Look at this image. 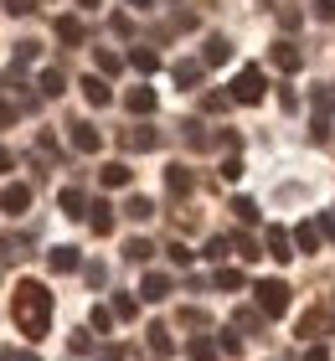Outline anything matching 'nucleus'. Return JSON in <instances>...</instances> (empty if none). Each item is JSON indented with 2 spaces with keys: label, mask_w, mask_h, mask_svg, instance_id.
Returning <instances> with one entry per match:
<instances>
[{
  "label": "nucleus",
  "mask_w": 335,
  "mask_h": 361,
  "mask_svg": "<svg viewBox=\"0 0 335 361\" xmlns=\"http://www.w3.org/2000/svg\"><path fill=\"white\" fill-rule=\"evenodd\" d=\"M11 320H16V331H21L26 341H42V336H47V325H52V294H47V284H37V279L16 284Z\"/></svg>",
  "instance_id": "f257e3e1"
},
{
  "label": "nucleus",
  "mask_w": 335,
  "mask_h": 361,
  "mask_svg": "<svg viewBox=\"0 0 335 361\" xmlns=\"http://www.w3.org/2000/svg\"><path fill=\"white\" fill-rule=\"evenodd\" d=\"M253 294H258V310H263V315H274V320L289 310V284H284V279H263Z\"/></svg>",
  "instance_id": "f03ea898"
},
{
  "label": "nucleus",
  "mask_w": 335,
  "mask_h": 361,
  "mask_svg": "<svg viewBox=\"0 0 335 361\" xmlns=\"http://www.w3.org/2000/svg\"><path fill=\"white\" fill-rule=\"evenodd\" d=\"M263 73L258 68H243L238 78H232V104H258V98H263Z\"/></svg>",
  "instance_id": "7ed1b4c3"
},
{
  "label": "nucleus",
  "mask_w": 335,
  "mask_h": 361,
  "mask_svg": "<svg viewBox=\"0 0 335 361\" xmlns=\"http://www.w3.org/2000/svg\"><path fill=\"white\" fill-rule=\"evenodd\" d=\"M274 68H284V73H299V68H305V52H299L294 42H274Z\"/></svg>",
  "instance_id": "20e7f679"
},
{
  "label": "nucleus",
  "mask_w": 335,
  "mask_h": 361,
  "mask_svg": "<svg viewBox=\"0 0 335 361\" xmlns=\"http://www.w3.org/2000/svg\"><path fill=\"white\" fill-rule=\"evenodd\" d=\"M31 207V186H6L0 191V212H11V217H21Z\"/></svg>",
  "instance_id": "39448f33"
},
{
  "label": "nucleus",
  "mask_w": 335,
  "mask_h": 361,
  "mask_svg": "<svg viewBox=\"0 0 335 361\" xmlns=\"http://www.w3.org/2000/svg\"><path fill=\"white\" fill-rule=\"evenodd\" d=\"M160 145V135L150 124H134V129H124V150H155Z\"/></svg>",
  "instance_id": "423d86ee"
},
{
  "label": "nucleus",
  "mask_w": 335,
  "mask_h": 361,
  "mask_svg": "<svg viewBox=\"0 0 335 361\" xmlns=\"http://www.w3.org/2000/svg\"><path fill=\"white\" fill-rule=\"evenodd\" d=\"M165 294H171V279H165V274H145V284H140V300H150V305H160Z\"/></svg>",
  "instance_id": "0eeeda50"
},
{
  "label": "nucleus",
  "mask_w": 335,
  "mask_h": 361,
  "mask_svg": "<svg viewBox=\"0 0 335 361\" xmlns=\"http://www.w3.org/2000/svg\"><path fill=\"white\" fill-rule=\"evenodd\" d=\"M83 98H88V104H93V109H104V104H109V98H114V88H109V83H104V78H98V73H93V78H83Z\"/></svg>",
  "instance_id": "6e6552de"
},
{
  "label": "nucleus",
  "mask_w": 335,
  "mask_h": 361,
  "mask_svg": "<svg viewBox=\"0 0 335 361\" xmlns=\"http://www.w3.org/2000/svg\"><path fill=\"white\" fill-rule=\"evenodd\" d=\"M73 145H78V150H83V155H93V150H98V145H104V135H98V129H93V124H83V119H78V124H73Z\"/></svg>",
  "instance_id": "1a4fd4ad"
},
{
  "label": "nucleus",
  "mask_w": 335,
  "mask_h": 361,
  "mask_svg": "<svg viewBox=\"0 0 335 361\" xmlns=\"http://www.w3.org/2000/svg\"><path fill=\"white\" fill-rule=\"evenodd\" d=\"M78 264H83L78 248H52V253H47V269H52V274H73Z\"/></svg>",
  "instance_id": "9d476101"
},
{
  "label": "nucleus",
  "mask_w": 335,
  "mask_h": 361,
  "mask_svg": "<svg viewBox=\"0 0 335 361\" xmlns=\"http://www.w3.org/2000/svg\"><path fill=\"white\" fill-rule=\"evenodd\" d=\"M124 104H129V114H155V88H129Z\"/></svg>",
  "instance_id": "9b49d317"
},
{
  "label": "nucleus",
  "mask_w": 335,
  "mask_h": 361,
  "mask_svg": "<svg viewBox=\"0 0 335 361\" xmlns=\"http://www.w3.org/2000/svg\"><path fill=\"white\" fill-rule=\"evenodd\" d=\"M129 166H124V160H109V166L104 171H98V180H104V186H114V191H119V186H129Z\"/></svg>",
  "instance_id": "f8f14e48"
},
{
  "label": "nucleus",
  "mask_w": 335,
  "mask_h": 361,
  "mask_svg": "<svg viewBox=\"0 0 335 361\" xmlns=\"http://www.w3.org/2000/svg\"><path fill=\"white\" fill-rule=\"evenodd\" d=\"M88 212H93V217H88V222H93V233H98V238H109V233H114V207H109V202H93Z\"/></svg>",
  "instance_id": "ddd939ff"
},
{
  "label": "nucleus",
  "mask_w": 335,
  "mask_h": 361,
  "mask_svg": "<svg viewBox=\"0 0 335 361\" xmlns=\"http://www.w3.org/2000/svg\"><path fill=\"white\" fill-rule=\"evenodd\" d=\"M268 258H279V264H289V233H284V227H268Z\"/></svg>",
  "instance_id": "4468645a"
},
{
  "label": "nucleus",
  "mask_w": 335,
  "mask_h": 361,
  "mask_svg": "<svg viewBox=\"0 0 335 361\" xmlns=\"http://www.w3.org/2000/svg\"><path fill=\"white\" fill-rule=\"evenodd\" d=\"M294 243H299V253H320V227H315V222H299V227H294Z\"/></svg>",
  "instance_id": "2eb2a0df"
},
{
  "label": "nucleus",
  "mask_w": 335,
  "mask_h": 361,
  "mask_svg": "<svg viewBox=\"0 0 335 361\" xmlns=\"http://www.w3.org/2000/svg\"><path fill=\"white\" fill-rule=\"evenodd\" d=\"M124 217H129V222H150V217H155V202H150V196H129V202H124Z\"/></svg>",
  "instance_id": "dca6fc26"
},
{
  "label": "nucleus",
  "mask_w": 335,
  "mask_h": 361,
  "mask_svg": "<svg viewBox=\"0 0 335 361\" xmlns=\"http://www.w3.org/2000/svg\"><path fill=\"white\" fill-rule=\"evenodd\" d=\"M165 186H171V196H191V171L171 166V171H165Z\"/></svg>",
  "instance_id": "f3484780"
},
{
  "label": "nucleus",
  "mask_w": 335,
  "mask_h": 361,
  "mask_svg": "<svg viewBox=\"0 0 335 361\" xmlns=\"http://www.w3.org/2000/svg\"><path fill=\"white\" fill-rule=\"evenodd\" d=\"M232 57V42L227 37H207V52H201V62H212V68H217V62H227Z\"/></svg>",
  "instance_id": "a211bd4d"
},
{
  "label": "nucleus",
  "mask_w": 335,
  "mask_h": 361,
  "mask_svg": "<svg viewBox=\"0 0 335 361\" xmlns=\"http://www.w3.org/2000/svg\"><path fill=\"white\" fill-rule=\"evenodd\" d=\"M171 78H176L181 88H196V83H201V62H176Z\"/></svg>",
  "instance_id": "6ab92c4d"
},
{
  "label": "nucleus",
  "mask_w": 335,
  "mask_h": 361,
  "mask_svg": "<svg viewBox=\"0 0 335 361\" xmlns=\"http://www.w3.org/2000/svg\"><path fill=\"white\" fill-rule=\"evenodd\" d=\"M217 351H222V346H217V341H207V336H196L191 346H186L191 361H217Z\"/></svg>",
  "instance_id": "aec40b11"
},
{
  "label": "nucleus",
  "mask_w": 335,
  "mask_h": 361,
  "mask_svg": "<svg viewBox=\"0 0 335 361\" xmlns=\"http://www.w3.org/2000/svg\"><path fill=\"white\" fill-rule=\"evenodd\" d=\"M57 37H62L67 47H78V42H83V21H78V16H62V21H57Z\"/></svg>",
  "instance_id": "412c9836"
},
{
  "label": "nucleus",
  "mask_w": 335,
  "mask_h": 361,
  "mask_svg": "<svg viewBox=\"0 0 335 361\" xmlns=\"http://www.w3.org/2000/svg\"><path fill=\"white\" fill-rule=\"evenodd\" d=\"M171 346H176L171 331H165V325H150V351H155V356H171Z\"/></svg>",
  "instance_id": "4be33fe9"
},
{
  "label": "nucleus",
  "mask_w": 335,
  "mask_h": 361,
  "mask_svg": "<svg viewBox=\"0 0 335 361\" xmlns=\"http://www.w3.org/2000/svg\"><path fill=\"white\" fill-rule=\"evenodd\" d=\"M57 202H62V212H67V217H83V207H88V202H83V191H78V186H67V191L57 196Z\"/></svg>",
  "instance_id": "5701e85b"
},
{
  "label": "nucleus",
  "mask_w": 335,
  "mask_h": 361,
  "mask_svg": "<svg viewBox=\"0 0 335 361\" xmlns=\"http://www.w3.org/2000/svg\"><path fill=\"white\" fill-rule=\"evenodd\" d=\"M150 253H155V248H150L145 238H129V243H124V258H129V264H150Z\"/></svg>",
  "instance_id": "b1692460"
},
{
  "label": "nucleus",
  "mask_w": 335,
  "mask_h": 361,
  "mask_svg": "<svg viewBox=\"0 0 335 361\" xmlns=\"http://www.w3.org/2000/svg\"><path fill=\"white\" fill-rule=\"evenodd\" d=\"M62 88H67V78H62L57 68H47V73H42V93H47V98H62Z\"/></svg>",
  "instance_id": "393cba45"
},
{
  "label": "nucleus",
  "mask_w": 335,
  "mask_h": 361,
  "mask_svg": "<svg viewBox=\"0 0 335 361\" xmlns=\"http://www.w3.org/2000/svg\"><path fill=\"white\" fill-rule=\"evenodd\" d=\"M129 62H134L140 73H155V68H160V57L150 52V47H134V52H129Z\"/></svg>",
  "instance_id": "a878e982"
},
{
  "label": "nucleus",
  "mask_w": 335,
  "mask_h": 361,
  "mask_svg": "<svg viewBox=\"0 0 335 361\" xmlns=\"http://www.w3.org/2000/svg\"><path fill=\"white\" fill-rule=\"evenodd\" d=\"M0 258H6V264L26 258V238H0Z\"/></svg>",
  "instance_id": "bb28decb"
},
{
  "label": "nucleus",
  "mask_w": 335,
  "mask_h": 361,
  "mask_svg": "<svg viewBox=\"0 0 335 361\" xmlns=\"http://www.w3.org/2000/svg\"><path fill=\"white\" fill-rule=\"evenodd\" d=\"M232 248H238V258H248V264H253V258H263V253H258V243L248 238V233H238V238H232Z\"/></svg>",
  "instance_id": "cd10ccee"
},
{
  "label": "nucleus",
  "mask_w": 335,
  "mask_h": 361,
  "mask_svg": "<svg viewBox=\"0 0 335 361\" xmlns=\"http://www.w3.org/2000/svg\"><path fill=\"white\" fill-rule=\"evenodd\" d=\"M238 331H263V310H238Z\"/></svg>",
  "instance_id": "c85d7f7f"
},
{
  "label": "nucleus",
  "mask_w": 335,
  "mask_h": 361,
  "mask_svg": "<svg viewBox=\"0 0 335 361\" xmlns=\"http://www.w3.org/2000/svg\"><path fill=\"white\" fill-rule=\"evenodd\" d=\"M315 331H325V315H320V310H310V315L299 320V336H315Z\"/></svg>",
  "instance_id": "c756f323"
},
{
  "label": "nucleus",
  "mask_w": 335,
  "mask_h": 361,
  "mask_svg": "<svg viewBox=\"0 0 335 361\" xmlns=\"http://www.w3.org/2000/svg\"><path fill=\"white\" fill-rule=\"evenodd\" d=\"M217 289H243V274L238 269H217Z\"/></svg>",
  "instance_id": "7c9ffc66"
},
{
  "label": "nucleus",
  "mask_w": 335,
  "mask_h": 361,
  "mask_svg": "<svg viewBox=\"0 0 335 361\" xmlns=\"http://www.w3.org/2000/svg\"><path fill=\"white\" fill-rule=\"evenodd\" d=\"M232 212H238V222H258V207L248 202V196H238V202H232Z\"/></svg>",
  "instance_id": "2f4dec72"
},
{
  "label": "nucleus",
  "mask_w": 335,
  "mask_h": 361,
  "mask_svg": "<svg viewBox=\"0 0 335 361\" xmlns=\"http://www.w3.org/2000/svg\"><path fill=\"white\" fill-rule=\"evenodd\" d=\"M134 310H140L134 294H119V300H114V315H119V320H134Z\"/></svg>",
  "instance_id": "473e14b6"
},
{
  "label": "nucleus",
  "mask_w": 335,
  "mask_h": 361,
  "mask_svg": "<svg viewBox=\"0 0 335 361\" xmlns=\"http://www.w3.org/2000/svg\"><path fill=\"white\" fill-rule=\"evenodd\" d=\"M119 68H124V62H119V57H114V52H109V47H104V52H98V73H109V78H114V73H119Z\"/></svg>",
  "instance_id": "72a5a7b5"
},
{
  "label": "nucleus",
  "mask_w": 335,
  "mask_h": 361,
  "mask_svg": "<svg viewBox=\"0 0 335 361\" xmlns=\"http://www.w3.org/2000/svg\"><path fill=\"white\" fill-rule=\"evenodd\" d=\"M227 104H232V98H227V93H207V98H201V109H207V114H222Z\"/></svg>",
  "instance_id": "f704fd0d"
},
{
  "label": "nucleus",
  "mask_w": 335,
  "mask_h": 361,
  "mask_svg": "<svg viewBox=\"0 0 335 361\" xmlns=\"http://www.w3.org/2000/svg\"><path fill=\"white\" fill-rule=\"evenodd\" d=\"M165 253H171V264H181V269L191 264V248H186V243H171V248H165Z\"/></svg>",
  "instance_id": "c9c22d12"
},
{
  "label": "nucleus",
  "mask_w": 335,
  "mask_h": 361,
  "mask_svg": "<svg viewBox=\"0 0 335 361\" xmlns=\"http://www.w3.org/2000/svg\"><path fill=\"white\" fill-rule=\"evenodd\" d=\"M114 325V310H104V305H93V331H109Z\"/></svg>",
  "instance_id": "e433bc0d"
},
{
  "label": "nucleus",
  "mask_w": 335,
  "mask_h": 361,
  "mask_svg": "<svg viewBox=\"0 0 335 361\" xmlns=\"http://www.w3.org/2000/svg\"><path fill=\"white\" fill-rule=\"evenodd\" d=\"M37 52H42L37 42H21V47H16V62H37Z\"/></svg>",
  "instance_id": "4c0bfd02"
},
{
  "label": "nucleus",
  "mask_w": 335,
  "mask_h": 361,
  "mask_svg": "<svg viewBox=\"0 0 335 361\" xmlns=\"http://www.w3.org/2000/svg\"><path fill=\"white\" fill-rule=\"evenodd\" d=\"M6 11L11 16H31V11H37V0H6Z\"/></svg>",
  "instance_id": "58836bf2"
},
{
  "label": "nucleus",
  "mask_w": 335,
  "mask_h": 361,
  "mask_svg": "<svg viewBox=\"0 0 335 361\" xmlns=\"http://www.w3.org/2000/svg\"><path fill=\"white\" fill-rule=\"evenodd\" d=\"M181 325H191V331H201V325H207V315H201V310H181Z\"/></svg>",
  "instance_id": "ea45409f"
},
{
  "label": "nucleus",
  "mask_w": 335,
  "mask_h": 361,
  "mask_svg": "<svg viewBox=\"0 0 335 361\" xmlns=\"http://www.w3.org/2000/svg\"><path fill=\"white\" fill-rule=\"evenodd\" d=\"M279 26H284V31H294V26H299V11H294V6H284V11H279Z\"/></svg>",
  "instance_id": "a19ab883"
},
{
  "label": "nucleus",
  "mask_w": 335,
  "mask_h": 361,
  "mask_svg": "<svg viewBox=\"0 0 335 361\" xmlns=\"http://www.w3.org/2000/svg\"><path fill=\"white\" fill-rule=\"evenodd\" d=\"M238 176H243V160H238V155L222 160V180H238Z\"/></svg>",
  "instance_id": "79ce46f5"
},
{
  "label": "nucleus",
  "mask_w": 335,
  "mask_h": 361,
  "mask_svg": "<svg viewBox=\"0 0 335 361\" xmlns=\"http://www.w3.org/2000/svg\"><path fill=\"white\" fill-rule=\"evenodd\" d=\"M227 248H232L227 238H212V243H207V258H227Z\"/></svg>",
  "instance_id": "37998d69"
},
{
  "label": "nucleus",
  "mask_w": 335,
  "mask_h": 361,
  "mask_svg": "<svg viewBox=\"0 0 335 361\" xmlns=\"http://www.w3.org/2000/svg\"><path fill=\"white\" fill-rule=\"evenodd\" d=\"M217 346H222V351H227V356H238V351H243V341H238V336H232V331H227V336H222V341H217Z\"/></svg>",
  "instance_id": "c03bdc74"
},
{
  "label": "nucleus",
  "mask_w": 335,
  "mask_h": 361,
  "mask_svg": "<svg viewBox=\"0 0 335 361\" xmlns=\"http://www.w3.org/2000/svg\"><path fill=\"white\" fill-rule=\"evenodd\" d=\"M315 16H320V21H335V0H315Z\"/></svg>",
  "instance_id": "a18cd8bd"
},
{
  "label": "nucleus",
  "mask_w": 335,
  "mask_h": 361,
  "mask_svg": "<svg viewBox=\"0 0 335 361\" xmlns=\"http://www.w3.org/2000/svg\"><path fill=\"white\" fill-rule=\"evenodd\" d=\"M104 279H109V269H104V264H88V284H93V289L104 284Z\"/></svg>",
  "instance_id": "49530a36"
},
{
  "label": "nucleus",
  "mask_w": 335,
  "mask_h": 361,
  "mask_svg": "<svg viewBox=\"0 0 335 361\" xmlns=\"http://www.w3.org/2000/svg\"><path fill=\"white\" fill-rule=\"evenodd\" d=\"M16 124V104H0V129H11Z\"/></svg>",
  "instance_id": "de8ad7c7"
},
{
  "label": "nucleus",
  "mask_w": 335,
  "mask_h": 361,
  "mask_svg": "<svg viewBox=\"0 0 335 361\" xmlns=\"http://www.w3.org/2000/svg\"><path fill=\"white\" fill-rule=\"evenodd\" d=\"M305 361H330V351H325V346H310V351H305Z\"/></svg>",
  "instance_id": "09e8293b"
},
{
  "label": "nucleus",
  "mask_w": 335,
  "mask_h": 361,
  "mask_svg": "<svg viewBox=\"0 0 335 361\" xmlns=\"http://www.w3.org/2000/svg\"><path fill=\"white\" fill-rule=\"evenodd\" d=\"M6 171H11V150L0 145V176H6Z\"/></svg>",
  "instance_id": "8fccbe9b"
},
{
  "label": "nucleus",
  "mask_w": 335,
  "mask_h": 361,
  "mask_svg": "<svg viewBox=\"0 0 335 361\" xmlns=\"http://www.w3.org/2000/svg\"><path fill=\"white\" fill-rule=\"evenodd\" d=\"M78 6H83V11H98V6H104V0H78Z\"/></svg>",
  "instance_id": "3c124183"
},
{
  "label": "nucleus",
  "mask_w": 335,
  "mask_h": 361,
  "mask_svg": "<svg viewBox=\"0 0 335 361\" xmlns=\"http://www.w3.org/2000/svg\"><path fill=\"white\" fill-rule=\"evenodd\" d=\"M124 6H134V11H150V0H124Z\"/></svg>",
  "instance_id": "603ef678"
},
{
  "label": "nucleus",
  "mask_w": 335,
  "mask_h": 361,
  "mask_svg": "<svg viewBox=\"0 0 335 361\" xmlns=\"http://www.w3.org/2000/svg\"><path fill=\"white\" fill-rule=\"evenodd\" d=\"M21 361H37V356H21Z\"/></svg>",
  "instance_id": "864d4df0"
}]
</instances>
